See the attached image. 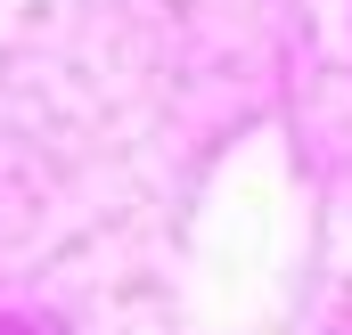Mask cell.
Returning <instances> with one entry per match:
<instances>
[{"instance_id": "obj_1", "label": "cell", "mask_w": 352, "mask_h": 335, "mask_svg": "<svg viewBox=\"0 0 352 335\" xmlns=\"http://www.w3.org/2000/svg\"><path fill=\"white\" fill-rule=\"evenodd\" d=\"M0 335H33V327H25V319H8V311H0Z\"/></svg>"}]
</instances>
